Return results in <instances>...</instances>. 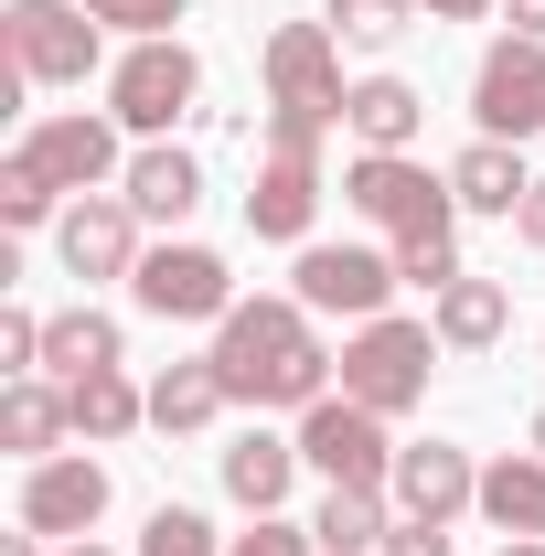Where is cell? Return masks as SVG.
Listing matches in <instances>:
<instances>
[{
	"label": "cell",
	"mask_w": 545,
	"mask_h": 556,
	"mask_svg": "<svg viewBox=\"0 0 545 556\" xmlns=\"http://www.w3.org/2000/svg\"><path fill=\"white\" fill-rule=\"evenodd\" d=\"M321 311H300L289 289L278 300H236L225 321H214V375H225V396L236 407H321L332 396V375H342V353L310 332Z\"/></svg>",
	"instance_id": "obj_1"
},
{
	"label": "cell",
	"mask_w": 545,
	"mask_h": 556,
	"mask_svg": "<svg viewBox=\"0 0 545 556\" xmlns=\"http://www.w3.org/2000/svg\"><path fill=\"white\" fill-rule=\"evenodd\" d=\"M321 129L310 108H268V161H257V193H246V236L268 247H310V214H321Z\"/></svg>",
	"instance_id": "obj_2"
},
{
	"label": "cell",
	"mask_w": 545,
	"mask_h": 556,
	"mask_svg": "<svg viewBox=\"0 0 545 556\" xmlns=\"http://www.w3.org/2000/svg\"><path fill=\"white\" fill-rule=\"evenodd\" d=\"M342 204L364 214L385 247H407V236H460V193H449V172H428V161H407V150H353Z\"/></svg>",
	"instance_id": "obj_3"
},
{
	"label": "cell",
	"mask_w": 545,
	"mask_h": 556,
	"mask_svg": "<svg viewBox=\"0 0 545 556\" xmlns=\"http://www.w3.org/2000/svg\"><path fill=\"white\" fill-rule=\"evenodd\" d=\"M439 321H353L342 332V396L353 407H375V417H407L417 396H428V375H439Z\"/></svg>",
	"instance_id": "obj_4"
},
{
	"label": "cell",
	"mask_w": 545,
	"mask_h": 556,
	"mask_svg": "<svg viewBox=\"0 0 545 556\" xmlns=\"http://www.w3.org/2000/svg\"><path fill=\"white\" fill-rule=\"evenodd\" d=\"M193 97H204V54H193L182 33L129 43V54L107 65V118L129 139H172V118H193Z\"/></svg>",
	"instance_id": "obj_5"
},
{
	"label": "cell",
	"mask_w": 545,
	"mask_h": 556,
	"mask_svg": "<svg viewBox=\"0 0 545 556\" xmlns=\"http://www.w3.org/2000/svg\"><path fill=\"white\" fill-rule=\"evenodd\" d=\"M385 428H396V417L353 407V396L332 386L321 407H300V428H289V439H300V460H310L321 482H342V492H385V482H396V439H385Z\"/></svg>",
	"instance_id": "obj_6"
},
{
	"label": "cell",
	"mask_w": 545,
	"mask_h": 556,
	"mask_svg": "<svg viewBox=\"0 0 545 556\" xmlns=\"http://www.w3.org/2000/svg\"><path fill=\"white\" fill-rule=\"evenodd\" d=\"M0 43H11V65L33 86H86L97 54H107V22L86 0H11L0 11Z\"/></svg>",
	"instance_id": "obj_7"
},
{
	"label": "cell",
	"mask_w": 545,
	"mask_h": 556,
	"mask_svg": "<svg viewBox=\"0 0 545 556\" xmlns=\"http://www.w3.org/2000/svg\"><path fill=\"white\" fill-rule=\"evenodd\" d=\"M396 289H407L396 247H300V268H289V300L300 311H332V321H385Z\"/></svg>",
	"instance_id": "obj_8"
},
{
	"label": "cell",
	"mask_w": 545,
	"mask_h": 556,
	"mask_svg": "<svg viewBox=\"0 0 545 556\" xmlns=\"http://www.w3.org/2000/svg\"><path fill=\"white\" fill-rule=\"evenodd\" d=\"M129 300L150 321H225V311H236V268H225L214 247H193V236H161V247L139 257Z\"/></svg>",
	"instance_id": "obj_9"
},
{
	"label": "cell",
	"mask_w": 545,
	"mask_h": 556,
	"mask_svg": "<svg viewBox=\"0 0 545 556\" xmlns=\"http://www.w3.org/2000/svg\"><path fill=\"white\" fill-rule=\"evenodd\" d=\"M471 118H481V139H514V150L545 129V43L503 33V43L481 54V75H471Z\"/></svg>",
	"instance_id": "obj_10"
},
{
	"label": "cell",
	"mask_w": 545,
	"mask_h": 556,
	"mask_svg": "<svg viewBox=\"0 0 545 556\" xmlns=\"http://www.w3.org/2000/svg\"><path fill=\"white\" fill-rule=\"evenodd\" d=\"M385 503H396L407 525H460V514H481V460L460 439H417V450H396Z\"/></svg>",
	"instance_id": "obj_11"
},
{
	"label": "cell",
	"mask_w": 545,
	"mask_h": 556,
	"mask_svg": "<svg viewBox=\"0 0 545 556\" xmlns=\"http://www.w3.org/2000/svg\"><path fill=\"white\" fill-rule=\"evenodd\" d=\"M342 43L332 22H278L268 33V108H310V118H332L342 129Z\"/></svg>",
	"instance_id": "obj_12"
},
{
	"label": "cell",
	"mask_w": 545,
	"mask_h": 556,
	"mask_svg": "<svg viewBox=\"0 0 545 556\" xmlns=\"http://www.w3.org/2000/svg\"><path fill=\"white\" fill-rule=\"evenodd\" d=\"M54 257H65V278H139V214H129V193H75L65 204V225H54Z\"/></svg>",
	"instance_id": "obj_13"
},
{
	"label": "cell",
	"mask_w": 545,
	"mask_h": 556,
	"mask_svg": "<svg viewBox=\"0 0 545 556\" xmlns=\"http://www.w3.org/2000/svg\"><path fill=\"white\" fill-rule=\"evenodd\" d=\"M22 150H33V161H43L65 193H107V182L129 172V150H118V118H97V108H54V118L22 139Z\"/></svg>",
	"instance_id": "obj_14"
},
{
	"label": "cell",
	"mask_w": 545,
	"mask_h": 556,
	"mask_svg": "<svg viewBox=\"0 0 545 556\" xmlns=\"http://www.w3.org/2000/svg\"><path fill=\"white\" fill-rule=\"evenodd\" d=\"M97 514H107V460L54 450V460H33V471H22V525H33V535H65V546H75Z\"/></svg>",
	"instance_id": "obj_15"
},
{
	"label": "cell",
	"mask_w": 545,
	"mask_h": 556,
	"mask_svg": "<svg viewBox=\"0 0 545 556\" xmlns=\"http://www.w3.org/2000/svg\"><path fill=\"white\" fill-rule=\"evenodd\" d=\"M118 193H129L139 225H182V214L204 204V161H193V150H172V139H139L129 172H118Z\"/></svg>",
	"instance_id": "obj_16"
},
{
	"label": "cell",
	"mask_w": 545,
	"mask_h": 556,
	"mask_svg": "<svg viewBox=\"0 0 545 556\" xmlns=\"http://www.w3.org/2000/svg\"><path fill=\"white\" fill-rule=\"evenodd\" d=\"M75 428V407H65V386L54 375H11L0 386V450L33 471V460H54V439Z\"/></svg>",
	"instance_id": "obj_17"
},
{
	"label": "cell",
	"mask_w": 545,
	"mask_h": 556,
	"mask_svg": "<svg viewBox=\"0 0 545 556\" xmlns=\"http://www.w3.org/2000/svg\"><path fill=\"white\" fill-rule=\"evenodd\" d=\"M449 193H460V214H524V193H535V172H524V150L514 139H471L460 161H449Z\"/></svg>",
	"instance_id": "obj_18"
},
{
	"label": "cell",
	"mask_w": 545,
	"mask_h": 556,
	"mask_svg": "<svg viewBox=\"0 0 545 556\" xmlns=\"http://www.w3.org/2000/svg\"><path fill=\"white\" fill-rule=\"evenodd\" d=\"M342 129L364 139V150H417V129H428V97H417L407 75H364V86L342 97Z\"/></svg>",
	"instance_id": "obj_19"
},
{
	"label": "cell",
	"mask_w": 545,
	"mask_h": 556,
	"mask_svg": "<svg viewBox=\"0 0 545 556\" xmlns=\"http://www.w3.org/2000/svg\"><path fill=\"white\" fill-rule=\"evenodd\" d=\"M225 407H236V396H225L214 353H193V364H161V375H150V428H161V439H193V428H214Z\"/></svg>",
	"instance_id": "obj_20"
},
{
	"label": "cell",
	"mask_w": 545,
	"mask_h": 556,
	"mask_svg": "<svg viewBox=\"0 0 545 556\" xmlns=\"http://www.w3.org/2000/svg\"><path fill=\"white\" fill-rule=\"evenodd\" d=\"M300 482V439H278V428H246L236 450H225V503H246V514H278Z\"/></svg>",
	"instance_id": "obj_21"
},
{
	"label": "cell",
	"mask_w": 545,
	"mask_h": 556,
	"mask_svg": "<svg viewBox=\"0 0 545 556\" xmlns=\"http://www.w3.org/2000/svg\"><path fill=\"white\" fill-rule=\"evenodd\" d=\"M428 321H439L449 353H492L503 332H514V289H503V278H460V289L428 300Z\"/></svg>",
	"instance_id": "obj_22"
},
{
	"label": "cell",
	"mask_w": 545,
	"mask_h": 556,
	"mask_svg": "<svg viewBox=\"0 0 545 556\" xmlns=\"http://www.w3.org/2000/svg\"><path fill=\"white\" fill-rule=\"evenodd\" d=\"M65 407H75V439H86V450H107V439L150 428V386H129V364H107V375H75Z\"/></svg>",
	"instance_id": "obj_23"
},
{
	"label": "cell",
	"mask_w": 545,
	"mask_h": 556,
	"mask_svg": "<svg viewBox=\"0 0 545 556\" xmlns=\"http://www.w3.org/2000/svg\"><path fill=\"white\" fill-rule=\"evenodd\" d=\"M107 364H129V343H118V321H107V311H86V300H75V311L43 321V375H54V386L107 375Z\"/></svg>",
	"instance_id": "obj_24"
},
{
	"label": "cell",
	"mask_w": 545,
	"mask_h": 556,
	"mask_svg": "<svg viewBox=\"0 0 545 556\" xmlns=\"http://www.w3.org/2000/svg\"><path fill=\"white\" fill-rule=\"evenodd\" d=\"M310 535H321V556H385V535H396V503L385 492H321V514H310Z\"/></svg>",
	"instance_id": "obj_25"
},
{
	"label": "cell",
	"mask_w": 545,
	"mask_h": 556,
	"mask_svg": "<svg viewBox=\"0 0 545 556\" xmlns=\"http://www.w3.org/2000/svg\"><path fill=\"white\" fill-rule=\"evenodd\" d=\"M481 514H492L503 535H545V450L492 460V471H481Z\"/></svg>",
	"instance_id": "obj_26"
},
{
	"label": "cell",
	"mask_w": 545,
	"mask_h": 556,
	"mask_svg": "<svg viewBox=\"0 0 545 556\" xmlns=\"http://www.w3.org/2000/svg\"><path fill=\"white\" fill-rule=\"evenodd\" d=\"M0 225H11V236H33V225H65V182H54L33 150H11V161H0Z\"/></svg>",
	"instance_id": "obj_27"
},
{
	"label": "cell",
	"mask_w": 545,
	"mask_h": 556,
	"mask_svg": "<svg viewBox=\"0 0 545 556\" xmlns=\"http://www.w3.org/2000/svg\"><path fill=\"white\" fill-rule=\"evenodd\" d=\"M321 22H332V43H353V54H385L417 22V0H321Z\"/></svg>",
	"instance_id": "obj_28"
},
{
	"label": "cell",
	"mask_w": 545,
	"mask_h": 556,
	"mask_svg": "<svg viewBox=\"0 0 545 556\" xmlns=\"http://www.w3.org/2000/svg\"><path fill=\"white\" fill-rule=\"evenodd\" d=\"M129 556H225V535H214L193 503H161V514L139 525V546H129Z\"/></svg>",
	"instance_id": "obj_29"
},
{
	"label": "cell",
	"mask_w": 545,
	"mask_h": 556,
	"mask_svg": "<svg viewBox=\"0 0 545 556\" xmlns=\"http://www.w3.org/2000/svg\"><path fill=\"white\" fill-rule=\"evenodd\" d=\"M396 278H407V289H428V300H439V289H460V236H407V247H396Z\"/></svg>",
	"instance_id": "obj_30"
},
{
	"label": "cell",
	"mask_w": 545,
	"mask_h": 556,
	"mask_svg": "<svg viewBox=\"0 0 545 556\" xmlns=\"http://www.w3.org/2000/svg\"><path fill=\"white\" fill-rule=\"evenodd\" d=\"M107 33H129V43H161L172 22H193V0H86Z\"/></svg>",
	"instance_id": "obj_31"
},
{
	"label": "cell",
	"mask_w": 545,
	"mask_h": 556,
	"mask_svg": "<svg viewBox=\"0 0 545 556\" xmlns=\"http://www.w3.org/2000/svg\"><path fill=\"white\" fill-rule=\"evenodd\" d=\"M225 556H321V535H310V525H289V514H257L246 535H225Z\"/></svg>",
	"instance_id": "obj_32"
},
{
	"label": "cell",
	"mask_w": 545,
	"mask_h": 556,
	"mask_svg": "<svg viewBox=\"0 0 545 556\" xmlns=\"http://www.w3.org/2000/svg\"><path fill=\"white\" fill-rule=\"evenodd\" d=\"M0 364L11 375H43V321L33 311H0Z\"/></svg>",
	"instance_id": "obj_33"
},
{
	"label": "cell",
	"mask_w": 545,
	"mask_h": 556,
	"mask_svg": "<svg viewBox=\"0 0 545 556\" xmlns=\"http://www.w3.org/2000/svg\"><path fill=\"white\" fill-rule=\"evenodd\" d=\"M385 556H449V525H407V514H396V535H385Z\"/></svg>",
	"instance_id": "obj_34"
},
{
	"label": "cell",
	"mask_w": 545,
	"mask_h": 556,
	"mask_svg": "<svg viewBox=\"0 0 545 556\" xmlns=\"http://www.w3.org/2000/svg\"><path fill=\"white\" fill-rule=\"evenodd\" d=\"M481 11H503V0H417V22H481Z\"/></svg>",
	"instance_id": "obj_35"
},
{
	"label": "cell",
	"mask_w": 545,
	"mask_h": 556,
	"mask_svg": "<svg viewBox=\"0 0 545 556\" xmlns=\"http://www.w3.org/2000/svg\"><path fill=\"white\" fill-rule=\"evenodd\" d=\"M514 236H524V247H545V172H535V193H524V214H514Z\"/></svg>",
	"instance_id": "obj_36"
},
{
	"label": "cell",
	"mask_w": 545,
	"mask_h": 556,
	"mask_svg": "<svg viewBox=\"0 0 545 556\" xmlns=\"http://www.w3.org/2000/svg\"><path fill=\"white\" fill-rule=\"evenodd\" d=\"M503 22H514L524 43H545V0H503Z\"/></svg>",
	"instance_id": "obj_37"
},
{
	"label": "cell",
	"mask_w": 545,
	"mask_h": 556,
	"mask_svg": "<svg viewBox=\"0 0 545 556\" xmlns=\"http://www.w3.org/2000/svg\"><path fill=\"white\" fill-rule=\"evenodd\" d=\"M0 556H43V535H33V525H22V535H0Z\"/></svg>",
	"instance_id": "obj_38"
},
{
	"label": "cell",
	"mask_w": 545,
	"mask_h": 556,
	"mask_svg": "<svg viewBox=\"0 0 545 556\" xmlns=\"http://www.w3.org/2000/svg\"><path fill=\"white\" fill-rule=\"evenodd\" d=\"M503 556H545V535H503Z\"/></svg>",
	"instance_id": "obj_39"
},
{
	"label": "cell",
	"mask_w": 545,
	"mask_h": 556,
	"mask_svg": "<svg viewBox=\"0 0 545 556\" xmlns=\"http://www.w3.org/2000/svg\"><path fill=\"white\" fill-rule=\"evenodd\" d=\"M65 556H107V546H97V535H75V546H65Z\"/></svg>",
	"instance_id": "obj_40"
},
{
	"label": "cell",
	"mask_w": 545,
	"mask_h": 556,
	"mask_svg": "<svg viewBox=\"0 0 545 556\" xmlns=\"http://www.w3.org/2000/svg\"><path fill=\"white\" fill-rule=\"evenodd\" d=\"M535 450H545V407H535Z\"/></svg>",
	"instance_id": "obj_41"
}]
</instances>
